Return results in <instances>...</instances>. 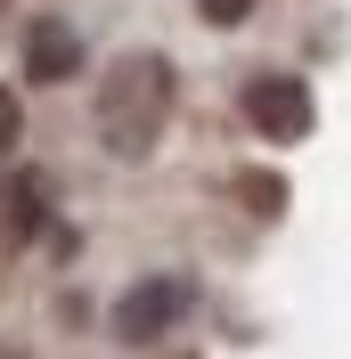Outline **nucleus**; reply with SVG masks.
<instances>
[{
	"mask_svg": "<svg viewBox=\"0 0 351 359\" xmlns=\"http://www.w3.org/2000/svg\"><path fill=\"white\" fill-rule=\"evenodd\" d=\"M310 82H294V74H253L245 82V123L262 139H278V147H294V139H310Z\"/></svg>",
	"mask_w": 351,
	"mask_h": 359,
	"instance_id": "7ed1b4c3",
	"label": "nucleus"
},
{
	"mask_svg": "<svg viewBox=\"0 0 351 359\" xmlns=\"http://www.w3.org/2000/svg\"><path fill=\"white\" fill-rule=\"evenodd\" d=\"M188 302H197V286H188L180 269L139 278V286L114 302V343H155V335H172L180 318H188Z\"/></svg>",
	"mask_w": 351,
	"mask_h": 359,
	"instance_id": "f03ea898",
	"label": "nucleus"
},
{
	"mask_svg": "<svg viewBox=\"0 0 351 359\" xmlns=\"http://www.w3.org/2000/svg\"><path fill=\"white\" fill-rule=\"evenodd\" d=\"M172 57L164 49H123L107 74H98V90H90V123H98V147H107L114 163H147L155 139H164V123H172Z\"/></svg>",
	"mask_w": 351,
	"mask_h": 359,
	"instance_id": "f257e3e1",
	"label": "nucleus"
},
{
	"mask_svg": "<svg viewBox=\"0 0 351 359\" xmlns=\"http://www.w3.org/2000/svg\"><path fill=\"white\" fill-rule=\"evenodd\" d=\"M74 74H82V41H74V25L33 17V25H25V82H74Z\"/></svg>",
	"mask_w": 351,
	"mask_h": 359,
	"instance_id": "20e7f679",
	"label": "nucleus"
},
{
	"mask_svg": "<svg viewBox=\"0 0 351 359\" xmlns=\"http://www.w3.org/2000/svg\"><path fill=\"white\" fill-rule=\"evenodd\" d=\"M197 8H204V25H245L253 17V0H197Z\"/></svg>",
	"mask_w": 351,
	"mask_h": 359,
	"instance_id": "39448f33",
	"label": "nucleus"
},
{
	"mask_svg": "<svg viewBox=\"0 0 351 359\" xmlns=\"http://www.w3.org/2000/svg\"><path fill=\"white\" fill-rule=\"evenodd\" d=\"M17 139V107H8V90H0V147Z\"/></svg>",
	"mask_w": 351,
	"mask_h": 359,
	"instance_id": "423d86ee",
	"label": "nucleus"
},
{
	"mask_svg": "<svg viewBox=\"0 0 351 359\" xmlns=\"http://www.w3.org/2000/svg\"><path fill=\"white\" fill-rule=\"evenodd\" d=\"M0 359H17V351H8V343H0Z\"/></svg>",
	"mask_w": 351,
	"mask_h": 359,
	"instance_id": "0eeeda50",
	"label": "nucleus"
}]
</instances>
